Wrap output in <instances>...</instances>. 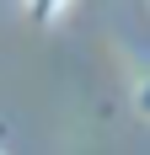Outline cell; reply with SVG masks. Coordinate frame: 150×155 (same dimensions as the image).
I'll use <instances>...</instances> for the list:
<instances>
[{
    "label": "cell",
    "mask_w": 150,
    "mask_h": 155,
    "mask_svg": "<svg viewBox=\"0 0 150 155\" xmlns=\"http://www.w3.org/2000/svg\"><path fill=\"white\" fill-rule=\"evenodd\" d=\"M64 5H70V0H32V11H38V16H59Z\"/></svg>",
    "instance_id": "6da1fadb"
}]
</instances>
